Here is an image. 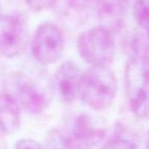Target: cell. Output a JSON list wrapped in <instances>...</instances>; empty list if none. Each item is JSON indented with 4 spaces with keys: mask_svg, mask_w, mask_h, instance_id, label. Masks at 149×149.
Returning <instances> with one entry per match:
<instances>
[{
    "mask_svg": "<svg viewBox=\"0 0 149 149\" xmlns=\"http://www.w3.org/2000/svg\"><path fill=\"white\" fill-rule=\"evenodd\" d=\"M118 94V80L109 66H91L83 72L79 98L90 108L102 111L112 105Z\"/></svg>",
    "mask_w": 149,
    "mask_h": 149,
    "instance_id": "1",
    "label": "cell"
},
{
    "mask_svg": "<svg viewBox=\"0 0 149 149\" xmlns=\"http://www.w3.org/2000/svg\"><path fill=\"white\" fill-rule=\"evenodd\" d=\"M78 51L91 66H109L116 55L111 31L103 26L84 31L78 38Z\"/></svg>",
    "mask_w": 149,
    "mask_h": 149,
    "instance_id": "2",
    "label": "cell"
},
{
    "mask_svg": "<svg viewBox=\"0 0 149 149\" xmlns=\"http://www.w3.org/2000/svg\"><path fill=\"white\" fill-rule=\"evenodd\" d=\"M125 86L129 104L135 116H149V64L131 58L125 70Z\"/></svg>",
    "mask_w": 149,
    "mask_h": 149,
    "instance_id": "3",
    "label": "cell"
},
{
    "mask_svg": "<svg viewBox=\"0 0 149 149\" xmlns=\"http://www.w3.org/2000/svg\"><path fill=\"white\" fill-rule=\"evenodd\" d=\"M64 50L63 34L55 24L46 22L37 28L32 42L35 59L42 64H52L62 55Z\"/></svg>",
    "mask_w": 149,
    "mask_h": 149,
    "instance_id": "4",
    "label": "cell"
},
{
    "mask_svg": "<svg viewBox=\"0 0 149 149\" xmlns=\"http://www.w3.org/2000/svg\"><path fill=\"white\" fill-rule=\"evenodd\" d=\"M28 24L21 15H0V54L11 58L25 49Z\"/></svg>",
    "mask_w": 149,
    "mask_h": 149,
    "instance_id": "5",
    "label": "cell"
},
{
    "mask_svg": "<svg viewBox=\"0 0 149 149\" xmlns=\"http://www.w3.org/2000/svg\"><path fill=\"white\" fill-rule=\"evenodd\" d=\"M19 107L30 114H40L46 109L48 96L31 78L21 74L15 82V95Z\"/></svg>",
    "mask_w": 149,
    "mask_h": 149,
    "instance_id": "6",
    "label": "cell"
},
{
    "mask_svg": "<svg viewBox=\"0 0 149 149\" xmlns=\"http://www.w3.org/2000/svg\"><path fill=\"white\" fill-rule=\"evenodd\" d=\"M82 74L83 72L72 61H65L58 66L54 74V86L63 102L70 103L79 98Z\"/></svg>",
    "mask_w": 149,
    "mask_h": 149,
    "instance_id": "7",
    "label": "cell"
},
{
    "mask_svg": "<svg viewBox=\"0 0 149 149\" xmlns=\"http://www.w3.org/2000/svg\"><path fill=\"white\" fill-rule=\"evenodd\" d=\"M65 136L74 149H91L101 140L103 133L94 126L89 116L80 114L74 118L70 133Z\"/></svg>",
    "mask_w": 149,
    "mask_h": 149,
    "instance_id": "8",
    "label": "cell"
},
{
    "mask_svg": "<svg viewBox=\"0 0 149 149\" xmlns=\"http://www.w3.org/2000/svg\"><path fill=\"white\" fill-rule=\"evenodd\" d=\"M129 0H93V8L103 27L111 31L123 21Z\"/></svg>",
    "mask_w": 149,
    "mask_h": 149,
    "instance_id": "9",
    "label": "cell"
},
{
    "mask_svg": "<svg viewBox=\"0 0 149 149\" xmlns=\"http://www.w3.org/2000/svg\"><path fill=\"white\" fill-rule=\"evenodd\" d=\"M21 127V107L13 94L0 93V132L13 134Z\"/></svg>",
    "mask_w": 149,
    "mask_h": 149,
    "instance_id": "10",
    "label": "cell"
},
{
    "mask_svg": "<svg viewBox=\"0 0 149 149\" xmlns=\"http://www.w3.org/2000/svg\"><path fill=\"white\" fill-rule=\"evenodd\" d=\"M61 15L70 25H82L94 10L93 0H59Z\"/></svg>",
    "mask_w": 149,
    "mask_h": 149,
    "instance_id": "11",
    "label": "cell"
},
{
    "mask_svg": "<svg viewBox=\"0 0 149 149\" xmlns=\"http://www.w3.org/2000/svg\"><path fill=\"white\" fill-rule=\"evenodd\" d=\"M134 58L149 64V30L139 29L132 41Z\"/></svg>",
    "mask_w": 149,
    "mask_h": 149,
    "instance_id": "12",
    "label": "cell"
},
{
    "mask_svg": "<svg viewBox=\"0 0 149 149\" xmlns=\"http://www.w3.org/2000/svg\"><path fill=\"white\" fill-rule=\"evenodd\" d=\"M133 13L139 28L149 30V0H136Z\"/></svg>",
    "mask_w": 149,
    "mask_h": 149,
    "instance_id": "13",
    "label": "cell"
},
{
    "mask_svg": "<svg viewBox=\"0 0 149 149\" xmlns=\"http://www.w3.org/2000/svg\"><path fill=\"white\" fill-rule=\"evenodd\" d=\"M44 149H74L68 141L65 134L58 130H52L48 133Z\"/></svg>",
    "mask_w": 149,
    "mask_h": 149,
    "instance_id": "14",
    "label": "cell"
},
{
    "mask_svg": "<svg viewBox=\"0 0 149 149\" xmlns=\"http://www.w3.org/2000/svg\"><path fill=\"white\" fill-rule=\"evenodd\" d=\"M56 1L57 0H25L28 7L35 13L52 8L56 5Z\"/></svg>",
    "mask_w": 149,
    "mask_h": 149,
    "instance_id": "15",
    "label": "cell"
},
{
    "mask_svg": "<svg viewBox=\"0 0 149 149\" xmlns=\"http://www.w3.org/2000/svg\"><path fill=\"white\" fill-rule=\"evenodd\" d=\"M101 149H138L134 142L127 139H114L102 146Z\"/></svg>",
    "mask_w": 149,
    "mask_h": 149,
    "instance_id": "16",
    "label": "cell"
},
{
    "mask_svg": "<svg viewBox=\"0 0 149 149\" xmlns=\"http://www.w3.org/2000/svg\"><path fill=\"white\" fill-rule=\"evenodd\" d=\"M15 149H44L33 139H21L17 142Z\"/></svg>",
    "mask_w": 149,
    "mask_h": 149,
    "instance_id": "17",
    "label": "cell"
},
{
    "mask_svg": "<svg viewBox=\"0 0 149 149\" xmlns=\"http://www.w3.org/2000/svg\"><path fill=\"white\" fill-rule=\"evenodd\" d=\"M0 149H6V145H5V142L1 135H0Z\"/></svg>",
    "mask_w": 149,
    "mask_h": 149,
    "instance_id": "18",
    "label": "cell"
},
{
    "mask_svg": "<svg viewBox=\"0 0 149 149\" xmlns=\"http://www.w3.org/2000/svg\"><path fill=\"white\" fill-rule=\"evenodd\" d=\"M145 149H149V134L146 138V143H145Z\"/></svg>",
    "mask_w": 149,
    "mask_h": 149,
    "instance_id": "19",
    "label": "cell"
},
{
    "mask_svg": "<svg viewBox=\"0 0 149 149\" xmlns=\"http://www.w3.org/2000/svg\"><path fill=\"white\" fill-rule=\"evenodd\" d=\"M0 15H1V13H0Z\"/></svg>",
    "mask_w": 149,
    "mask_h": 149,
    "instance_id": "20",
    "label": "cell"
}]
</instances>
